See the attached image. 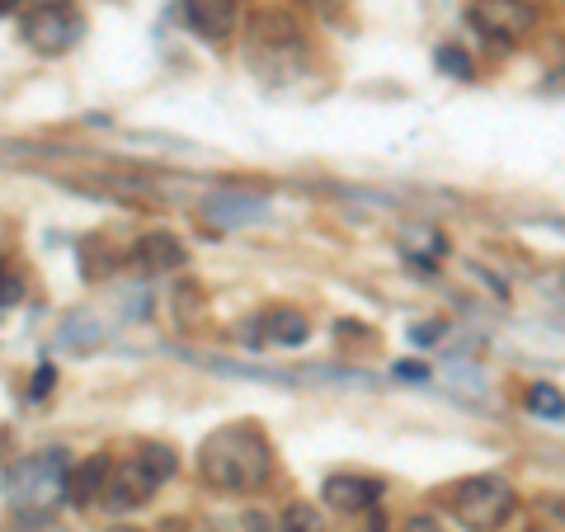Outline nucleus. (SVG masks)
I'll return each mask as SVG.
<instances>
[{
	"mask_svg": "<svg viewBox=\"0 0 565 532\" xmlns=\"http://www.w3.org/2000/svg\"><path fill=\"white\" fill-rule=\"evenodd\" d=\"M250 39L264 43V47H274V52H282V47H292V52H297V43H302V29H297L282 10H264V14H255Z\"/></svg>",
	"mask_w": 565,
	"mask_h": 532,
	"instance_id": "14",
	"label": "nucleus"
},
{
	"mask_svg": "<svg viewBox=\"0 0 565 532\" xmlns=\"http://www.w3.org/2000/svg\"><path fill=\"white\" fill-rule=\"evenodd\" d=\"M471 24L494 43H519L537 29V10L533 0H476Z\"/></svg>",
	"mask_w": 565,
	"mask_h": 532,
	"instance_id": "5",
	"label": "nucleus"
},
{
	"mask_svg": "<svg viewBox=\"0 0 565 532\" xmlns=\"http://www.w3.org/2000/svg\"><path fill=\"white\" fill-rule=\"evenodd\" d=\"M278 532H321V509L311 504H288L278 519Z\"/></svg>",
	"mask_w": 565,
	"mask_h": 532,
	"instance_id": "18",
	"label": "nucleus"
},
{
	"mask_svg": "<svg viewBox=\"0 0 565 532\" xmlns=\"http://www.w3.org/2000/svg\"><path fill=\"white\" fill-rule=\"evenodd\" d=\"M0 10H6V6H0Z\"/></svg>",
	"mask_w": 565,
	"mask_h": 532,
	"instance_id": "33",
	"label": "nucleus"
},
{
	"mask_svg": "<svg viewBox=\"0 0 565 532\" xmlns=\"http://www.w3.org/2000/svg\"><path fill=\"white\" fill-rule=\"evenodd\" d=\"M132 467H137L141 476H147V481H151L156 490H161V486L170 481V476L180 471V457H174V448H166V443H141V448L132 453Z\"/></svg>",
	"mask_w": 565,
	"mask_h": 532,
	"instance_id": "16",
	"label": "nucleus"
},
{
	"mask_svg": "<svg viewBox=\"0 0 565 532\" xmlns=\"http://www.w3.org/2000/svg\"><path fill=\"white\" fill-rule=\"evenodd\" d=\"M438 66H444L448 76H457V81H471V62L457 47H438Z\"/></svg>",
	"mask_w": 565,
	"mask_h": 532,
	"instance_id": "20",
	"label": "nucleus"
},
{
	"mask_svg": "<svg viewBox=\"0 0 565 532\" xmlns=\"http://www.w3.org/2000/svg\"><path fill=\"white\" fill-rule=\"evenodd\" d=\"M132 259H137L141 274H174V269H184V264H189V251L170 232H147L137 241Z\"/></svg>",
	"mask_w": 565,
	"mask_h": 532,
	"instance_id": "9",
	"label": "nucleus"
},
{
	"mask_svg": "<svg viewBox=\"0 0 565 532\" xmlns=\"http://www.w3.org/2000/svg\"><path fill=\"white\" fill-rule=\"evenodd\" d=\"M57 340H62L66 353H90V349L104 344V326L95 321L90 311H71L62 321V330H57Z\"/></svg>",
	"mask_w": 565,
	"mask_h": 532,
	"instance_id": "15",
	"label": "nucleus"
},
{
	"mask_svg": "<svg viewBox=\"0 0 565 532\" xmlns=\"http://www.w3.org/2000/svg\"><path fill=\"white\" fill-rule=\"evenodd\" d=\"M396 251L415 264V269H434V259H444L448 255V236L438 232V226H424V222H411V226H401V236H396Z\"/></svg>",
	"mask_w": 565,
	"mask_h": 532,
	"instance_id": "11",
	"label": "nucleus"
},
{
	"mask_svg": "<svg viewBox=\"0 0 565 532\" xmlns=\"http://www.w3.org/2000/svg\"><path fill=\"white\" fill-rule=\"evenodd\" d=\"M109 457H90V462H81L76 471H66V500L71 504H95L104 494V481H109Z\"/></svg>",
	"mask_w": 565,
	"mask_h": 532,
	"instance_id": "13",
	"label": "nucleus"
},
{
	"mask_svg": "<svg viewBox=\"0 0 565 532\" xmlns=\"http://www.w3.org/2000/svg\"><path fill=\"white\" fill-rule=\"evenodd\" d=\"M396 377H405V382H424V377H429V368H424V363H396Z\"/></svg>",
	"mask_w": 565,
	"mask_h": 532,
	"instance_id": "24",
	"label": "nucleus"
},
{
	"mask_svg": "<svg viewBox=\"0 0 565 532\" xmlns=\"http://www.w3.org/2000/svg\"><path fill=\"white\" fill-rule=\"evenodd\" d=\"M527 532H552V528H527Z\"/></svg>",
	"mask_w": 565,
	"mask_h": 532,
	"instance_id": "30",
	"label": "nucleus"
},
{
	"mask_svg": "<svg viewBox=\"0 0 565 532\" xmlns=\"http://www.w3.org/2000/svg\"><path fill=\"white\" fill-rule=\"evenodd\" d=\"M514 504H519V494L504 476H471V481H462L452 490L457 523L471 528V532H494L509 513H514Z\"/></svg>",
	"mask_w": 565,
	"mask_h": 532,
	"instance_id": "3",
	"label": "nucleus"
},
{
	"mask_svg": "<svg viewBox=\"0 0 565 532\" xmlns=\"http://www.w3.org/2000/svg\"><path fill=\"white\" fill-rule=\"evenodd\" d=\"M203 212H207V222H217V226H245L255 217H269V203L250 199V193H241V189H222L203 203Z\"/></svg>",
	"mask_w": 565,
	"mask_h": 532,
	"instance_id": "10",
	"label": "nucleus"
},
{
	"mask_svg": "<svg viewBox=\"0 0 565 532\" xmlns=\"http://www.w3.org/2000/svg\"><path fill=\"white\" fill-rule=\"evenodd\" d=\"M24 297V288H20V278H10V274H0V316H6L14 301Z\"/></svg>",
	"mask_w": 565,
	"mask_h": 532,
	"instance_id": "21",
	"label": "nucleus"
},
{
	"mask_svg": "<svg viewBox=\"0 0 565 532\" xmlns=\"http://www.w3.org/2000/svg\"><path fill=\"white\" fill-rule=\"evenodd\" d=\"M386 528H392V523H386L377 509H367V523H363V532H386Z\"/></svg>",
	"mask_w": 565,
	"mask_h": 532,
	"instance_id": "25",
	"label": "nucleus"
},
{
	"mask_svg": "<svg viewBox=\"0 0 565 532\" xmlns=\"http://www.w3.org/2000/svg\"><path fill=\"white\" fill-rule=\"evenodd\" d=\"M47 386H52V368L43 363V368H39V382H33V396H43V392H47Z\"/></svg>",
	"mask_w": 565,
	"mask_h": 532,
	"instance_id": "26",
	"label": "nucleus"
},
{
	"mask_svg": "<svg viewBox=\"0 0 565 532\" xmlns=\"http://www.w3.org/2000/svg\"><path fill=\"white\" fill-rule=\"evenodd\" d=\"M321 494H326V504L340 509V513H367V509H377V500H382V481L377 476L340 471V476H330Z\"/></svg>",
	"mask_w": 565,
	"mask_h": 532,
	"instance_id": "7",
	"label": "nucleus"
},
{
	"mask_svg": "<svg viewBox=\"0 0 565 532\" xmlns=\"http://www.w3.org/2000/svg\"><path fill=\"white\" fill-rule=\"evenodd\" d=\"M552 509H556V513H565V500H556V504H552Z\"/></svg>",
	"mask_w": 565,
	"mask_h": 532,
	"instance_id": "29",
	"label": "nucleus"
},
{
	"mask_svg": "<svg viewBox=\"0 0 565 532\" xmlns=\"http://www.w3.org/2000/svg\"><path fill=\"white\" fill-rule=\"evenodd\" d=\"M10 532H66V528H62L57 519H52V513H20Z\"/></svg>",
	"mask_w": 565,
	"mask_h": 532,
	"instance_id": "19",
	"label": "nucleus"
},
{
	"mask_svg": "<svg viewBox=\"0 0 565 532\" xmlns=\"http://www.w3.org/2000/svg\"><path fill=\"white\" fill-rule=\"evenodd\" d=\"M24 43L33 52H43V57H62V52H71L81 39H85V14L71 10V6H39L24 14Z\"/></svg>",
	"mask_w": 565,
	"mask_h": 532,
	"instance_id": "4",
	"label": "nucleus"
},
{
	"mask_svg": "<svg viewBox=\"0 0 565 532\" xmlns=\"http://www.w3.org/2000/svg\"><path fill=\"white\" fill-rule=\"evenodd\" d=\"M66 453L62 448H47V453H33L24 457L20 467H10L6 476V494L14 513H52L66 500Z\"/></svg>",
	"mask_w": 565,
	"mask_h": 532,
	"instance_id": "2",
	"label": "nucleus"
},
{
	"mask_svg": "<svg viewBox=\"0 0 565 532\" xmlns=\"http://www.w3.org/2000/svg\"><path fill=\"white\" fill-rule=\"evenodd\" d=\"M151 494H156V486L128 462V467H118V471L109 467V481H104V494H99V500L109 504V509H118V513H128V509H137V504H147Z\"/></svg>",
	"mask_w": 565,
	"mask_h": 532,
	"instance_id": "12",
	"label": "nucleus"
},
{
	"mask_svg": "<svg viewBox=\"0 0 565 532\" xmlns=\"http://www.w3.org/2000/svg\"><path fill=\"white\" fill-rule=\"evenodd\" d=\"M47 6H62V0H47Z\"/></svg>",
	"mask_w": 565,
	"mask_h": 532,
	"instance_id": "31",
	"label": "nucleus"
},
{
	"mask_svg": "<svg viewBox=\"0 0 565 532\" xmlns=\"http://www.w3.org/2000/svg\"><path fill=\"white\" fill-rule=\"evenodd\" d=\"M527 411L542 415V419H565V396L556 392V386L537 382V386H527Z\"/></svg>",
	"mask_w": 565,
	"mask_h": 532,
	"instance_id": "17",
	"label": "nucleus"
},
{
	"mask_svg": "<svg viewBox=\"0 0 565 532\" xmlns=\"http://www.w3.org/2000/svg\"><path fill=\"white\" fill-rule=\"evenodd\" d=\"M109 532H147V528H132V523H118V528H109Z\"/></svg>",
	"mask_w": 565,
	"mask_h": 532,
	"instance_id": "28",
	"label": "nucleus"
},
{
	"mask_svg": "<svg viewBox=\"0 0 565 532\" xmlns=\"http://www.w3.org/2000/svg\"><path fill=\"white\" fill-rule=\"evenodd\" d=\"M405 532H448V528L438 523V519H429V513H415V519L405 523Z\"/></svg>",
	"mask_w": 565,
	"mask_h": 532,
	"instance_id": "23",
	"label": "nucleus"
},
{
	"mask_svg": "<svg viewBox=\"0 0 565 532\" xmlns=\"http://www.w3.org/2000/svg\"><path fill=\"white\" fill-rule=\"evenodd\" d=\"M438 334H444V321H424V326H411V340H415L419 349L438 344Z\"/></svg>",
	"mask_w": 565,
	"mask_h": 532,
	"instance_id": "22",
	"label": "nucleus"
},
{
	"mask_svg": "<svg viewBox=\"0 0 565 532\" xmlns=\"http://www.w3.org/2000/svg\"><path fill=\"white\" fill-rule=\"evenodd\" d=\"M184 20L189 29L199 33L207 43H222L236 33V20H241V6L236 0H184Z\"/></svg>",
	"mask_w": 565,
	"mask_h": 532,
	"instance_id": "8",
	"label": "nucleus"
},
{
	"mask_svg": "<svg viewBox=\"0 0 565 532\" xmlns=\"http://www.w3.org/2000/svg\"><path fill=\"white\" fill-rule=\"evenodd\" d=\"M546 91H565V71H556V81H546Z\"/></svg>",
	"mask_w": 565,
	"mask_h": 532,
	"instance_id": "27",
	"label": "nucleus"
},
{
	"mask_svg": "<svg viewBox=\"0 0 565 532\" xmlns=\"http://www.w3.org/2000/svg\"><path fill=\"white\" fill-rule=\"evenodd\" d=\"M199 467H203V481L222 494H245V490H259L274 471V448L255 424H222L212 429L199 448Z\"/></svg>",
	"mask_w": 565,
	"mask_h": 532,
	"instance_id": "1",
	"label": "nucleus"
},
{
	"mask_svg": "<svg viewBox=\"0 0 565 532\" xmlns=\"http://www.w3.org/2000/svg\"><path fill=\"white\" fill-rule=\"evenodd\" d=\"M0 6H10V0H0Z\"/></svg>",
	"mask_w": 565,
	"mask_h": 532,
	"instance_id": "32",
	"label": "nucleus"
},
{
	"mask_svg": "<svg viewBox=\"0 0 565 532\" xmlns=\"http://www.w3.org/2000/svg\"><path fill=\"white\" fill-rule=\"evenodd\" d=\"M311 340V321L302 311H292V307H269V311H259L250 326H241V344H274V349H302Z\"/></svg>",
	"mask_w": 565,
	"mask_h": 532,
	"instance_id": "6",
	"label": "nucleus"
}]
</instances>
